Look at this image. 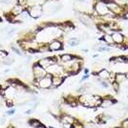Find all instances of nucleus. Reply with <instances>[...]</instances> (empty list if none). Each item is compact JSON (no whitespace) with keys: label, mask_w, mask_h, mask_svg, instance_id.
<instances>
[{"label":"nucleus","mask_w":128,"mask_h":128,"mask_svg":"<svg viewBox=\"0 0 128 128\" xmlns=\"http://www.w3.org/2000/svg\"><path fill=\"white\" fill-rule=\"evenodd\" d=\"M34 75L35 78L39 79V78L44 77V76H45V71H44V69L41 67L39 64H36V65L34 66Z\"/></svg>","instance_id":"1"},{"label":"nucleus","mask_w":128,"mask_h":128,"mask_svg":"<svg viewBox=\"0 0 128 128\" xmlns=\"http://www.w3.org/2000/svg\"><path fill=\"white\" fill-rule=\"evenodd\" d=\"M41 14H42V9H41L40 6H37V5L34 6L31 9V11H30L31 16L34 17V18H38L41 15Z\"/></svg>","instance_id":"2"},{"label":"nucleus","mask_w":128,"mask_h":128,"mask_svg":"<svg viewBox=\"0 0 128 128\" xmlns=\"http://www.w3.org/2000/svg\"><path fill=\"white\" fill-rule=\"evenodd\" d=\"M96 11L100 14H103V15H104V14H106L108 13L107 6L104 5L102 2H99V3H97V5H96Z\"/></svg>","instance_id":"3"},{"label":"nucleus","mask_w":128,"mask_h":128,"mask_svg":"<svg viewBox=\"0 0 128 128\" xmlns=\"http://www.w3.org/2000/svg\"><path fill=\"white\" fill-rule=\"evenodd\" d=\"M52 85V79L50 78V76L47 77L41 78L39 80V87L41 88H49Z\"/></svg>","instance_id":"4"},{"label":"nucleus","mask_w":128,"mask_h":128,"mask_svg":"<svg viewBox=\"0 0 128 128\" xmlns=\"http://www.w3.org/2000/svg\"><path fill=\"white\" fill-rule=\"evenodd\" d=\"M54 59L47 57V58L41 59V60L39 61V65H40L41 67H42V66H43V67H49V66H51L52 64H54Z\"/></svg>","instance_id":"5"},{"label":"nucleus","mask_w":128,"mask_h":128,"mask_svg":"<svg viewBox=\"0 0 128 128\" xmlns=\"http://www.w3.org/2000/svg\"><path fill=\"white\" fill-rule=\"evenodd\" d=\"M49 48H50V50L51 51H55V50H59V49H61V43L59 42V41H53L51 44H50V46H49Z\"/></svg>","instance_id":"6"},{"label":"nucleus","mask_w":128,"mask_h":128,"mask_svg":"<svg viewBox=\"0 0 128 128\" xmlns=\"http://www.w3.org/2000/svg\"><path fill=\"white\" fill-rule=\"evenodd\" d=\"M112 38H113V41H115L116 43H121V42L123 41V36H122L121 34H119V33L113 34Z\"/></svg>","instance_id":"7"},{"label":"nucleus","mask_w":128,"mask_h":128,"mask_svg":"<svg viewBox=\"0 0 128 128\" xmlns=\"http://www.w3.org/2000/svg\"><path fill=\"white\" fill-rule=\"evenodd\" d=\"M115 103L114 101H112V100H108V99H106V100H104V101H101V105L102 106V107L104 108H107V107H110V106H112L113 104Z\"/></svg>","instance_id":"8"},{"label":"nucleus","mask_w":128,"mask_h":128,"mask_svg":"<svg viewBox=\"0 0 128 128\" xmlns=\"http://www.w3.org/2000/svg\"><path fill=\"white\" fill-rule=\"evenodd\" d=\"M62 82H63V79L60 78V77H54L52 79V84L54 86H59Z\"/></svg>","instance_id":"9"},{"label":"nucleus","mask_w":128,"mask_h":128,"mask_svg":"<svg viewBox=\"0 0 128 128\" xmlns=\"http://www.w3.org/2000/svg\"><path fill=\"white\" fill-rule=\"evenodd\" d=\"M99 76L102 77V79H106V78H109L110 77V74L108 73L106 70H102L99 73Z\"/></svg>","instance_id":"10"},{"label":"nucleus","mask_w":128,"mask_h":128,"mask_svg":"<svg viewBox=\"0 0 128 128\" xmlns=\"http://www.w3.org/2000/svg\"><path fill=\"white\" fill-rule=\"evenodd\" d=\"M125 78H126V76H125V75L121 74V73H119V74L117 75V77H116V81H117L118 83H120V82L124 80Z\"/></svg>","instance_id":"11"},{"label":"nucleus","mask_w":128,"mask_h":128,"mask_svg":"<svg viewBox=\"0 0 128 128\" xmlns=\"http://www.w3.org/2000/svg\"><path fill=\"white\" fill-rule=\"evenodd\" d=\"M62 121L64 122V124H72L73 122H74V119L72 118V117H64L63 119H62Z\"/></svg>","instance_id":"12"},{"label":"nucleus","mask_w":128,"mask_h":128,"mask_svg":"<svg viewBox=\"0 0 128 128\" xmlns=\"http://www.w3.org/2000/svg\"><path fill=\"white\" fill-rule=\"evenodd\" d=\"M21 13H22V8H21V6H15V7L13 9V14H20Z\"/></svg>","instance_id":"13"},{"label":"nucleus","mask_w":128,"mask_h":128,"mask_svg":"<svg viewBox=\"0 0 128 128\" xmlns=\"http://www.w3.org/2000/svg\"><path fill=\"white\" fill-rule=\"evenodd\" d=\"M79 43V40L77 39V38H72V39H70V41H69V45L70 46H77V44Z\"/></svg>","instance_id":"14"},{"label":"nucleus","mask_w":128,"mask_h":128,"mask_svg":"<svg viewBox=\"0 0 128 128\" xmlns=\"http://www.w3.org/2000/svg\"><path fill=\"white\" fill-rule=\"evenodd\" d=\"M61 59L64 62H67V61H70L71 59H73V56L70 55V54H64V55L61 56Z\"/></svg>","instance_id":"15"},{"label":"nucleus","mask_w":128,"mask_h":128,"mask_svg":"<svg viewBox=\"0 0 128 128\" xmlns=\"http://www.w3.org/2000/svg\"><path fill=\"white\" fill-rule=\"evenodd\" d=\"M79 20L81 21V23H83L86 27H90V22L87 20V18H85V17H82V16H80L79 18H78Z\"/></svg>","instance_id":"16"},{"label":"nucleus","mask_w":128,"mask_h":128,"mask_svg":"<svg viewBox=\"0 0 128 128\" xmlns=\"http://www.w3.org/2000/svg\"><path fill=\"white\" fill-rule=\"evenodd\" d=\"M103 39L106 41V42H109V43L113 42V38H112V36H110L109 34H106V35L103 37Z\"/></svg>","instance_id":"17"},{"label":"nucleus","mask_w":128,"mask_h":128,"mask_svg":"<svg viewBox=\"0 0 128 128\" xmlns=\"http://www.w3.org/2000/svg\"><path fill=\"white\" fill-rule=\"evenodd\" d=\"M31 125L32 126H34V127H35V128H37L39 125H40V123H39V121H31Z\"/></svg>","instance_id":"18"},{"label":"nucleus","mask_w":128,"mask_h":128,"mask_svg":"<svg viewBox=\"0 0 128 128\" xmlns=\"http://www.w3.org/2000/svg\"><path fill=\"white\" fill-rule=\"evenodd\" d=\"M122 127L128 128V120H125V121L122 122Z\"/></svg>","instance_id":"19"},{"label":"nucleus","mask_w":128,"mask_h":128,"mask_svg":"<svg viewBox=\"0 0 128 128\" xmlns=\"http://www.w3.org/2000/svg\"><path fill=\"white\" fill-rule=\"evenodd\" d=\"M73 128H83V126L81 125L80 123H75L73 125Z\"/></svg>","instance_id":"20"},{"label":"nucleus","mask_w":128,"mask_h":128,"mask_svg":"<svg viewBox=\"0 0 128 128\" xmlns=\"http://www.w3.org/2000/svg\"><path fill=\"white\" fill-rule=\"evenodd\" d=\"M12 2V0H0V3H3V4H10Z\"/></svg>","instance_id":"21"},{"label":"nucleus","mask_w":128,"mask_h":128,"mask_svg":"<svg viewBox=\"0 0 128 128\" xmlns=\"http://www.w3.org/2000/svg\"><path fill=\"white\" fill-rule=\"evenodd\" d=\"M12 49H13V51H14V52H15V53H16V54H19V55H21V52L20 51H19V50H17V49H16V48H14V47H13L12 48Z\"/></svg>","instance_id":"22"},{"label":"nucleus","mask_w":128,"mask_h":128,"mask_svg":"<svg viewBox=\"0 0 128 128\" xmlns=\"http://www.w3.org/2000/svg\"><path fill=\"white\" fill-rule=\"evenodd\" d=\"M17 2L19 3V6H23V5H25V3H26V0H18Z\"/></svg>","instance_id":"23"},{"label":"nucleus","mask_w":128,"mask_h":128,"mask_svg":"<svg viewBox=\"0 0 128 128\" xmlns=\"http://www.w3.org/2000/svg\"><path fill=\"white\" fill-rule=\"evenodd\" d=\"M101 84L102 86H104V88H107L108 87V84L106 82H104V81H101Z\"/></svg>","instance_id":"24"},{"label":"nucleus","mask_w":128,"mask_h":128,"mask_svg":"<svg viewBox=\"0 0 128 128\" xmlns=\"http://www.w3.org/2000/svg\"><path fill=\"white\" fill-rule=\"evenodd\" d=\"M99 50H100V51H109V49L106 47H101V49H99Z\"/></svg>","instance_id":"25"},{"label":"nucleus","mask_w":128,"mask_h":128,"mask_svg":"<svg viewBox=\"0 0 128 128\" xmlns=\"http://www.w3.org/2000/svg\"><path fill=\"white\" fill-rule=\"evenodd\" d=\"M14 110H12V111H9V112H8L9 115H12V114H14Z\"/></svg>","instance_id":"26"},{"label":"nucleus","mask_w":128,"mask_h":128,"mask_svg":"<svg viewBox=\"0 0 128 128\" xmlns=\"http://www.w3.org/2000/svg\"><path fill=\"white\" fill-rule=\"evenodd\" d=\"M37 128H46V127H45L44 125H41V124H40V125H39V126H38Z\"/></svg>","instance_id":"27"},{"label":"nucleus","mask_w":128,"mask_h":128,"mask_svg":"<svg viewBox=\"0 0 128 128\" xmlns=\"http://www.w3.org/2000/svg\"><path fill=\"white\" fill-rule=\"evenodd\" d=\"M117 1H123V0H117Z\"/></svg>","instance_id":"28"},{"label":"nucleus","mask_w":128,"mask_h":128,"mask_svg":"<svg viewBox=\"0 0 128 128\" xmlns=\"http://www.w3.org/2000/svg\"><path fill=\"white\" fill-rule=\"evenodd\" d=\"M8 128H13V127H11V126H9V127H8Z\"/></svg>","instance_id":"29"}]
</instances>
